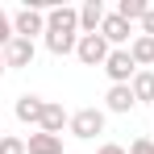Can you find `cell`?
Here are the masks:
<instances>
[{
	"instance_id": "ba28073f",
	"label": "cell",
	"mask_w": 154,
	"mask_h": 154,
	"mask_svg": "<svg viewBox=\"0 0 154 154\" xmlns=\"http://www.w3.org/2000/svg\"><path fill=\"white\" fill-rule=\"evenodd\" d=\"M71 125V117H67V108L63 104H54V100H46V112H42V133H54V137H63V129Z\"/></svg>"
},
{
	"instance_id": "3957f363",
	"label": "cell",
	"mask_w": 154,
	"mask_h": 154,
	"mask_svg": "<svg viewBox=\"0 0 154 154\" xmlns=\"http://www.w3.org/2000/svg\"><path fill=\"white\" fill-rule=\"evenodd\" d=\"M71 133H75L79 142H92L96 133H104V112L100 108H79V112H71Z\"/></svg>"
},
{
	"instance_id": "2e32d148",
	"label": "cell",
	"mask_w": 154,
	"mask_h": 154,
	"mask_svg": "<svg viewBox=\"0 0 154 154\" xmlns=\"http://www.w3.org/2000/svg\"><path fill=\"white\" fill-rule=\"evenodd\" d=\"M0 154H29V150H25L21 137H8V133H4V137H0Z\"/></svg>"
},
{
	"instance_id": "6da1fadb",
	"label": "cell",
	"mask_w": 154,
	"mask_h": 154,
	"mask_svg": "<svg viewBox=\"0 0 154 154\" xmlns=\"http://www.w3.org/2000/svg\"><path fill=\"white\" fill-rule=\"evenodd\" d=\"M79 46V8L54 4L46 13V50L50 54H75Z\"/></svg>"
},
{
	"instance_id": "7a4b0ae2",
	"label": "cell",
	"mask_w": 154,
	"mask_h": 154,
	"mask_svg": "<svg viewBox=\"0 0 154 154\" xmlns=\"http://www.w3.org/2000/svg\"><path fill=\"white\" fill-rule=\"evenodd\" d=\"M108 54H112V46L104 42L100 33H79L75 58L83 63V67H104V63H108Z\"/></svg>"
},
{
	"instance_id": "7402d4cb",
	"label": "cell",
	"mask_w": 154,
	"mask_h": 154,
	"mask_svg": "<svg viewBox=\"0 0 154 154\" xmlns=\"http://www.w3.org/2000/svg\"><path fill=\"white\" fill-rule=\"evenodd\" d=\"M0 137H4V133H0Z\"/></svg>"
},
{
	"instance_id": "52a82bcc",
	"label": "cell",
	"mask_w": 154,
	"mask_h": 154,
	"mask_svg": "<svg viewBox=\"0 0 154 154\" xmlns=\"http://www.w3.org/2000/svg\"><path fill=\"white\" fill-rule=\"evenodd\" d=\"M100 38L112 46V50H125V42H129V21H125V17H117V13H108L104 25H100Z\"/></svg>"
},
{
	"instance_id": "8992f818",
	"label": "cell",
	"mask_w": 154,
	"mask_h": 154,
	"mask_svg": "<svg viewBox=\"0 0 154 154\" xmlns=\"http://www.w3.org/2000/svg\"><path fill=\"white\" fill-rule=\"evenodd\" d=\"M33 54H38V46H33L29 38H13V42L4 46V67L21 71V67H29V63H33Z\"/></svg>"
},
{
	"instance_id": "30bf717a",
	"label": "cell",
	"mask_w": 154,
	"mask_h": 154,
	"mask_svg": "<svg viewBox=\"0 0 154 154\" xmlns=\"http://www.w3.org/2000/svg\"><path fill=\"white\" fill-rule=\"evenodd\" d=\"M104 4L100 0H88L83 8H79V33H100V25H104Z\"/></svg>"
},
{
	"instance_id": "9c48e42d",
	"label": "cell",
	"mask_w": 154,
	"mask_h": 154,
	"mask_svg": "<svg viewBox=\"0 0 154 154\" xmlns=\"http://www.w3.org/2000/svg\"><path fill=\"white\" fill-rule=\"evenodd\" d=\"M13 112H17V121H21V125H42V112H46V100H42V96H21Z\"/></svg>"
},
{
	"instance_id": "277c9868",
	"label": "cell",
	"mask_w": 154,
	"mask_h": 154,
	"mask_svg": "<svg viewBox=\"0 0 154 154\" xmlns=\"http://www.w3.org/2000/svg\"><path fill=\"white\" fill-rule=\"evenodd\" d=\"M104 75L112 79V83H133V75H137V63H133V54L125 50H112L108 54V63H104Z\"/></svg>"
},
{
	"instance_id": "44dd1931",
	"label": "cell",
	"mask_w": 154,
	"mask_h": 154,
	"mask_svg": "<svg viewBox=\"0 0 154 154\" xmlns=\"http://www.w3.org/2000/svg\"><path fill=\"white\" fill-rule=\"evenodd\" d=\"M4 71H8V67H4V50H0V75H4Z\"/></svg>"
},
{
	"instance_id": "d6986e66",
	"label": "cell",
	"mask_w": 154,
	"mask_h": 154,
	"mask_svg": "<svg viewBox=\"0 0 154 154\" xmlns=\"http://www.w3.org/2000/svg\"><path fill=\"white\" fill-rule=\"evenodd\" d=\"M142 33H146V38H154V8L142 17Z\"/></svg>"
},
{
	"instance_id": "7c38bea8",
	"label": "cell",
	"mask_w": 154,
	"mask_h": 154,
	"mask_svg": "<svg viewBox=\"0 0 154 154\" xmlns=\"http://www.w3.org/2000/svg\"><path fill=\"white\" fill-rule=\"evenodd\" d=\"M25 150L29 154H63V137H54V133H29V142H25Z\"/></svg>"
},
{
	"instance_id": "8fae6325",
	"label": "cell",
	"mask_w": 154,
	"mask_h": 154,
	"mask_svg": "<svg viewBox=\"0 0 154 154\" xmlns=\"http://www.w3.org/2000/svg\"><path fill=\"white\" fill-rule=\"evenodd\" d=\"M104 104H108V112H129L137 100H133V88L129 83H112L108 96H104Z\"/></svg>"
},
{
	"instance_id": "ffe728a7",
	"label": "cell",
	"mask_w": 154,
	"mask_h": 154,
	"mask_svg": "<svg viewBox=\"0 0 154 154\" xmlns=\"http://www.w3.org/2000/svg\"><path fill=\"white\" fill-rule=\"evenodd\" d=\"M96 154H129V150H125V146H117V142H104Z\"/></svg>"
},
{
	"instance_id": "5b68a950",
	"label": "cell",
	"mask_w": 154,
	"mask_h": 154,
	"mask_svg": "<svg viewBox=\"0 0 154 154\" xmlns=\"http://www.w3.org/2000/svg\"><path fill=\"white\" fill-rule=\"evenodd\" d=\"M13 33H17V38H29V42H33V33H42V38H46V13L25 4V8L13 17Z\"/></svg>"
},
{
	"instance_id": "4fadbf2b",
	"label": "cell",
	"mask_w": 154,
	"mask_h": 154,
	"mask_svg": "<svg viewBox=\"0 0 154 154\" xmlns=\"http://www.w3.org/2000/svg\"><path fill=\"white\" fill-rule=\"evenodd\" d=\"M129 54H133V63H137V67H154V38L137 33V38H133V46H129Z\"/></svg>"
},
{
	"instance_id": "ac0fdd59",
	"label": "cell",
	"mask_w": 154,
	"mask_h": 154,
	"mask_svg": "<svg viewBox=\"0 0 154 154\" xmlns=\"http://www.w3.org/2000/svg\"><path fill=\"white\" fill-rule=\"evenodd\" d=\"M129 154H154V142H150V137H133Z\"/></svg>"
},
{
	"instance_id": "e0dca14e",
	"label": "cell",
	"mask_w": 154,
	"mask_h": 154,
	"mask_svg": "<svg viewBox=\"0 0 154 154\" xmlns=\"http://www.w3.org/2000/svg\"><path fill=\"white\" fill-rule=\"evenodd\" d=\"M13 38H17V33H13V17H8V13L0 8V46H8Z\"/></svg>"
},
{
	"instance_id": "5bb4252c",
	"label": "cell",
	"mask_w": 154,
	"mask_h": 154,
	"mask_svg": "<svg viewBox=\"0 0 154 154\" xmlns=\"http://www.w3.org/2000/svg\"><path fill=\"white\" fill-rule=\"evenodd\" d=\"M129 88H133V100H154V71H137Z\"/></svg>"
},
{
	"instance_id": "9a60e30c",
	"label": "cell",
	"mask_w": 154,
	"mask_h": 154,
	"mask_svg": "<svg viewBox=\"0 0 154 154\" xmlns=\"http://www.w3.org/2000/svg\"><path fill=\"white\" fill-rule=\"evenodd\" d=\"M146 13H150L146 0H121V4H117V17H125V21H142Z\"/></svg>"
}]
</instances>
